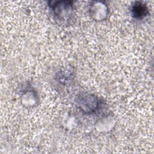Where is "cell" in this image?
Instances as JSON below:
<instances>
[{"instance_id":"6da1fadb","label":"cell","mask_w":154,"mask_h":154,"mask_svg":"<svg viewBox=\"0 0 154 154\" xmlns=\"http://www.w3.org/2000/svg\"><path fill=\"white\" fill-rule=\"evenodd\" d=\"M48 4L54 18L57 23L67 24L73 18L74 7L72 1H51Z\"/></svg>"},{"instance_id":"7a4b0ae2","label":"cell","mask_w":154,"mask_h":154,"mask_svg":"<svg viewBox=\"0 0 154 154\" xmlns=\"http://www.w3.org/2000/svg\"><path fill=\"white\" fill-rule=\"evenodd\" d=\"M75 102L78 108L87 115L93 114L102 106V102L97 96L87 93L78 94Z\"/></svg>"},{"instance_id":"3957f363","label":"cell","mask_w":154,"mask_h":154,"mask_svg":"<svg viewBox=\"0 0 154 154\" xmlns=\"http://www.w3.org/2000/svg\"><path fill=\"white\" fill-rule=\"evenodd\" d=\"M91 16L96 20H102L106 18L108 8L102 2H93L89 8Z\"/></svg>"},{"instance_id":"277c9868","label":"cell","mask_w":154,"mask_h":154,"mask_svg":"<svg viewBox=\"0 0 154 154\" xmlns=\"http://www.w3.org/2000/svg\"><path fill=\"white\" fill-rule=\"evenodd\" d=\"M132 17L137 20H142L146 17L149 13L147 5L140 1L134 2L131 7Z\"/></svg>"}]
</instances>
